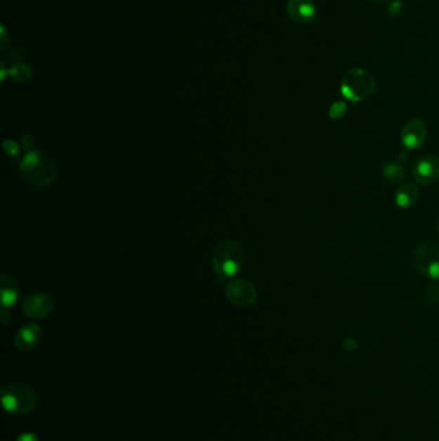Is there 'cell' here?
Here are the masks:
<instances>
[{"label":"cell","instance_id":"1","mask_svg":"<svg viewBox=\"0 0 439 441\" xmlns=\"http://www.w3.org/2000/svg\"><path fill=\"white\" fill-rule=\"evenodd\" d=\"M57 176V165L51 155L34 151L25 156L21 162V177L34 188L51 185Z\"/></svg>","mask_w":439,"mask_h":441},{"label":"cell","instance_id":"2","mask_svg":"<svg viewBox=\"0 0 439 441\" xmlns=\"http://www.w3.org/2000/svg\"><path fill=\"white\" fill-rule=\"evenodd\" d=\"M245 261V252L241 244L235 240H225L216 245L213 253V269L218 280L235 276Z\"/></svg>","mask_w":439,"mask_h":441},{"label":"cell","instance_id":"3","mask_svg":"<svg viewBox=\"0 0 439 441\" xmlns=\"http://www.w3.org/2000/svg\"><path fill=\"white\" fill-rule=\"evenodd\" d=\"M376 91V79L367 70L355 68L341 79L340 92L348 101L358 103Z\"/></svg>","mask_w":439,"mask_h":441},{"label":"cell","instance_id":"4","mask_svg":"<svg viewBox=\"0 0 439 441\" xmlns=\"http://www.w3.org/2000/svg\"><path fill=\"white\" fill-rule=\"evenodd\" d=\"M1 404L11 414L26 416L37 408L38 395L27 385L11 383L1 390Z\"/></svg>","mask_w":439,"mask_h":441},{"label":"cell","instance_id":"5","mask_svg":"<svg viewBox=\"0 0 439 441\" xmlns=\"http://www.w3.org/2000/svg\"><path fill=\"white\" fill-rule=\"evenodd\" d=\"M411 264L414 270L429 279H439V244L424 241L419 244L412 255Z\"/></svg>","mask_w":439,"mask_h":441},{"label":"cell","instance_id":"6","mask_svg":"<svg viewBox=\"0 0 439 441\" xmlns=\"http://www.w3.org/2000/svg\"><path fill=\"white\" fill-rule=\"evenodd\" d=\"M225 297L235 306L247 307L254 305L258 300V292L251 283L242 279L232 280L225 288Z\"/></svg>","mask_w":439,"mask_h":441},{"label":"cell","instance_id":"7","mask_svg":"<svg viewBox=\"0 0 439 441\" xmlns=\"http://www.w3.org/2000/svg\"><path fill=\"white\" fill-rule=\"evenodd\" d=\"M412 176L419 185L432 186L439 181V158L421 156L412 167Z\"/></svg>","mask_w":439,"mask_h":441},{"label":"cell","instance_id":"8","mask_svg":"<svg viewBox=\"0 0 439 441\" xmlns=\"http://www.w3.org/2000/svg\"><path fill=\"white\" fill-rule=\"evenodd\" d=\"M428 129L424 122L419 117H414L403 125L401 132L402 143L407 150H417L424 145Z\"/></svg>","mask_w":439,"mask_h":441},{"label":"cell","instance_id":"9","mask_svg":"<svg viewBox=\"0 0 439 441\" xmlns=\"http://www.w3.org/2000/svg\"><path fill=\"white\" fill-rule=\"evenodd\" d=\"M53 300L49 295L35 293L25 298L22 309L27 317L39 319V317H48L53 311Z\"/></svg>","mask_w":439,"mask_h":441},{"label":"cell","instance_id":"10","mask_svg":"<svg viewBox=\"0 0 439 441\" xmlns=\"http://www.w3.org/2000/svg\"><path fill=\"white\" fill-rule=\"evenodd\" d=\"M286 12L295 23H310L317 18L316 4L312 0H289Z\"/></svg>","mask_w":439,"mask_h":441},{"label":"cell","instance_id":"11","mask_svg":"<svg viewBox=\"0 0 439 441\" xmlns=\"http://www.w3.org/2000/svg\"><path fill=\"white\" fill-rule=\"evenodd\" d=\"M41 335L43 332L38 324H26L15 334V346L21 351H30L38 346Z\"/></svg>","mask_w":439,"mask_h":441},{"label":"cell","instance_id":"12","mask_svg":"<svg viewBox=\"0 0 439 441\" xmlns=\"http://www.w3.org/2000/svg\"><path fill=\"white\" fill-rule=\"evenodd\" d=\"M394 200L398 208H412L419 200V191H417V186L412 184L402 185L394 195Z\"/></svg>","mask_w":439,"mask_h":441},{"label":"cell","instance_id":"13","mask_svg":"<svg viewBox=\"0 0 439 441\" xmlns=\"http://www.w3.org/2000/svg\"><path fill=\"white\" fill-rule=\"evenodd\" d=\"M18 297V286L15 280L8 276L1 275V302L3 307L7 309L9 306H13Z\"/></svg>","mask_w":439,"mask_h":441},{"label":"cell","instance_id":"14","mask_svg":"<svg viewBox=\"0 0 439 441\" xmlns=\"http://www.w3.org/2000/svg\"><path fill=\"white\" fill-rule=\"evenodd\" d=\"M381 174L389 184H400L406 177L405 168L397 162H386L381 170Z\"/></svg>","mask_w":439,"mask_h":441},{"label":"cell","instance_id":"15","mask_svg":"<svg viewBox=\"0 0 439 441\" xmlns=\"http://www.w3.org/2000/svg\"><path fill=\"white\" fill-rule=\"evenodd\" d=\"M9 75L13 77V80H15V82L22 83V82H26V80L30 79L31 71L25 65H17L15 68L9 69Z\"/></svg>","mask_w":439,"mask_h":441},{"label":"cell","instance_id":"16","mask_svg":"<svg viewBox=\"0 0 439 441\" xmlns=\"http://www.w3.org/2000/svg\"><path fill=\"white\" fill-rule=\"evenodd\" d=\"M347 113V105L346 102L343 101H338L335 103H332V108H330V117L332 120H338L340 117H343V115Z\"/></svg>","mask_w":439,"mask_h":441},{"label":"cell","instance_id":"17","mask_svg":"<svg viewBox=\"0 0 439 441\" xmlns=\"http://www.w3.org/2000/svg\"><path fill=\"white\" fill-rule=\"evenodd\" d=\"M426 302L429 303V306H438L439 305V284L433 283L428 286L426 289Z\"/></svg>","mask_w":439,"mask_h":441},{"label":"cell","instance_id":"18","mask_svg":"<svg viewBox=\"0 0 439 441\" xmlns=\"http://www.w3.org/2000/svg\"><path fill=\"white\" fill-rule=\"evenodd\" d=\"M15 441H39V439L35 433H26L20 435Z\"/></svg>","mask_w":439,"mask_h":441},{"label":"cell","instance_id":"19","mask_svg":"<svg viewBox=\"0 0 439 441\" xmlns=\"http://www.w3.org/2000/svg\"><path fill=\"white\" fill-rule=\"evenodd\" d=\"M343 345H344L346 351H353V350L357 348V342L355 340H352V338H347V340L343 342Z\"/></svg>","mask_w":439,"mask_h":441},{"label":"cell","instance_id":"20","mask_svg":"<svg viewBox=\"0 0 439 441\" xmlns=\"http://www.w3.org/2000/svg\"><path fill=\"white\" fill-rule=\"evenodd\" d=\"M437 234H438L439 238V215L438 217H437Z\"/></svg>","mask_w":439,"mask_h":441},{"label":"cell","instance_id":"21","mask_svg":"<svg viewBox=\"0 0 439 441\" xmlns=\"http://www.w3.org/2000/svg\"><path fill=\"white\" fill-rule=\"evenodd\" d=\"M371 1H379V3H381V1H389V0H371Z\"/></svg>","mask_w":439,"mask_h":441}]
</instances>
